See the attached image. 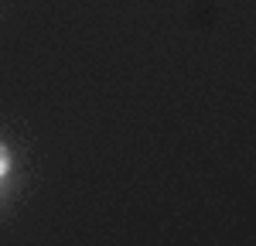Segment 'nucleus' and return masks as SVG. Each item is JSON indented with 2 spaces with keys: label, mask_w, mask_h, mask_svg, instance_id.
Returning <instances> with one entry per match:
<instances>
[{
  "label": "nucleus",
  "mask_w": 256,
  "mask_h": 246,
  "mask_svg": "<svg viewBox=\"0 0 256 246\" xmlns=\"http://www.w3.org/2000/svg\"><path fill=\"white\" fill-rule=\"evenodd\" d=\"M7 161H10V158H7V150H4V147H0V174H4V171H7Z\"/></svg>",
  "instance_id": "obj_1"
}]
</instances>
